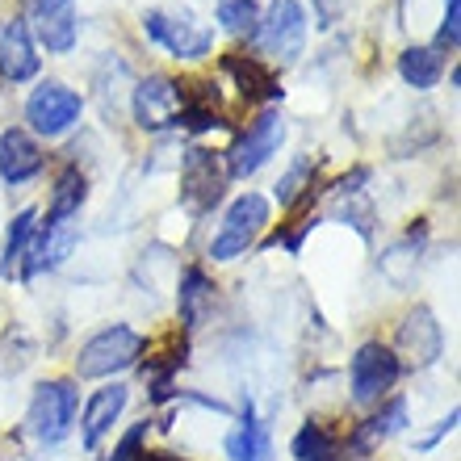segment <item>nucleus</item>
<instances>
[{"mask_svg":"<svg viewBox=\"0 0 461 461\" xmlns=\"http://www.w3.org/2000/svg\"><path fill=\"white\" fill-rule=\"evenodd\" d=\"M227 457L230 461H273V437H268V428L256 420L252 402H243L240 428L227 437Z\"/></svg>","mask_w":461,"mask_h":461,"instance_id":"nucleus-20","label":"nucleus"},{"mask_svg":"<svg viewBox=\"0 0 461 461\" xmlns=\"http://www.w3.org/2000/svg\"><path fill=\"white\" fill-rule=\"evenodd\" d=\"M76 415H80V390L72 377H50L38 382L30 394V411H25V428L42 449H55L72 437Z\"/></svg>","mask_w":461,"mask_h":461,"instance_id":"nucleus-1","label":"nucleus"},{"mask_svg":"<svg viewBox=\"0 0 461 461\" xmlns=\"http://www.w3.org/2000/svg\"><path fill=\"white\" fill-rule=\"evenodd\" d=\"M268 227V202L260 194H240L222 214L214 240H210V260H235L248 248H256L260 230Z\"/></svg>","mask_w":461,"mask_h":461,"instance_id":"nucleus-7","label":"nucleus"},{"mask_svg":"<svg viewBox=\"0 0 461 461\" xmlns=\"http://www.w3.org/2000/svg\"><path fill=\"white\" fill-rule=\"evenodd\" d=\"M407 428V399L402 394H394V399L377 402V411L365 420V424H357V432L348 437V453L357 461L361 457H374L386 440H394Z\"/></svg>","mask_w":461,"mask_h":461,"instance_id":"nucleus-16","label":"nucleus"},{"mask_svg":"<svg viewBox=\"0 0 461 461\" xmlns=\"http://www.w3.org/2000/svg\"><path fill=\"white\" fill-rule=\"evenodd\" d=\"M453 428H457V407H453V411L445 415V420H440V428H437V432H432V437H424V440H420V449H432V445H437L440 437H449Z\"/></svg>","mask_w":461,"mask_h":461,"instance_id":"nucleus-31","label":"nucleus"},{"mask_svg":"<svg viewBox=\"0 0 461 461\" xmlns=\"http://www.w3.org/2000/svg\"><path fill=\"white\" fill-rule=\"evenodd\" d=\"M222 72L235 80V88H240L243 101H281V93L285 88L277 85V76H273V68H268L260 55H243V50H230V55H222Z\"/></svg>","mask_w":461,"mask_h":461,"instance_id":"nucleus-17","label":"nucleus"},{"mask_svg":"<svg viewBox=\"0 0 461 461\" xmlns=\"http://www.w3.org/2000/svg\"><path fill=\"white\" fill-rule=\"evenodd\" d=\"M319 185V168H315V159H306V156H298L290 164V172L277 181V202L285 210H303V206H311L315 202V189Z\"/></svg>","mask_w":461,"mask_h":461,"instance_id":"nucleus-23","label":"nucleus"},{"mask_svg":"<svg viewBox=\"0 0 461 461\" xmlns=\"http://www.w3.org/2000/svg\"><path fill=\"white\" fill-rule=\"evenodd\" d=\"M219 22H222V30H230V34L252 38L256 22H260V5H256V0H222Z\"/></svg>","mask_w":461,"mask_h":461,"instance_id":"nucleus-27","label":"nucleus"},{"mask_svg":"<svg viewBox=\"0 0 461 461\" xmlns=\"http://www.w3.org/2000/svg\"><path fill=\"white\" fill-rule=\"evenodd\" d=\"M399 377H402V365H399V357L390 352V344L365 340L361 348L352 352L348 386H352V402H357V407H377V402H386Z\"/></svg>","mask_w":461,"mask_h":461,"instance_id":"nucleus-5","label":"nucleus"},{"mask_svg":"<svg viewBox=\"0 0 461 461\" xmlns=\"http://www.w3.org/2000/svg\"><path fill=\"white\" fill-rule=\"evenodd\" d=\"M227 164L210 147H189L181 156V202L189 214H210L227 189Z\"/></svg>","mask_w":461,"mask_h":461,"instance_id":"nucleus-9","label":"nucleus"},{"mask_svg":"<svg viewBox=\"0 0 461 461\" xmlns=\"http://www.w3.org/2000/svg\"><path fill=\"white\" fill-rule=\"evenodd\" d=\"M399 76L411 88L428 93V88H437L440 76H445V55H440L437 47H407L399 55Z\"/></svg>","mask_w":461,"mask_h":461,"instance_id":"nucleus-22","label":"nucleus"},{"mask_svg":"<svg viewBox=\"0 0 461 461\" xmlns=\"http://www.w3.org/2000/svg\"><path fill=\"white\" fill-rule=\"evenodd\" d=\"M76 240H80V230H76V222H38L34 240H30V252H25L22 260V277L34 281L38 273H50V268H59L68 256H72Z\"/></svg>","mask_w":461,"mask_h":461,"instance_id":"nucleus-14","label":"nucleus"},{"mask_svg":"<svg viewBox=\"0 0 461 461\" xmlns=\"http://www.w3.org/2000/svg\"><path fill=\"white\" fill-rule=\"evenodd\" d=\"M42 172V147L34 143V134L22 126H9L0 134V181L5 185H25Z\"/></svg>","mask_w":461,"mask_h":461,"instance_id":"nucleus-18","label":"nucleus"},{"mask_svg":"<svg viewBox=\"0 0 461 461\" xmlns=\"http://www.w3.org/2000/svg\"><path fill=\"white\" fill-rule=\"evenodd\" d=\"M30 34L50 50V55H68L80 38V22H76V0H30Z\"/></svg>","mask_w":461,"mask_h":461,"instance_id":"nucleus-12","label":"nucleus"},{"mask_svg":"<svg viewBox=\"0 0 461 461\" xmlns=\"http://www.w3.org/2000/svg\"><path fill=\"white\" fill-rule=\"evenodd\" d=\"M126 402H131V386H126V382H105L101 390L88 394L85 411H80V445H85L88 453L101 449V440L113 432L118 415L126 411Z\"/></svg>","mask_w":461,"mask_h":461,"instance_id":"nucleus-13","label":"nucleus"},{"mask_svg":"<svg viewBox=\"0 0 461 461\" xmlns=\"http://www.w3.org/2000/svg\"><path fill=\"white\" fill-rule=\"evenodd\" d=\"M290 453L298 461H336V453H340V437H336L323 420H306V424L294 432Z\"/></svg>","mask_w":461,"mask_h":461,"instance_id":"nucleus-24","label":"nucleus"},{"mask_svg":"<svg viewBox=\"0 0 461 461\" xmlns=\"http://www.w3.org/2000/svg\"><path fill=\"white\" fill-rule=\"evenodd\" d=\"M281 143H285V118H281V110H260L252 122H248V131L230 143V151L222 156V164H227V176H256V172L265 168L268 159L281 151Z\"/></svg>","mask_w":461,"mask_h":461,"instance_id":"nucleus-4","label":"nucleus"},{"mask_svg":"<svg viewBox=\"0 0 461 461\" xmlns=\"http://www.w3.org/2000/svg\"><path fill=\"white\" fill-rule=\"evenodd\" d=\"M185 101H189V88L172 76H147L131 88V113L139 122V131L147 134L172 131L185 113Z\"/></svg>","mask_w":461,"mask_h":461,"instance_id":"nucleus-8","label":"nucleus"},{"mask_svg":"<svg viewBox=\"0 0 461 461\" xmlns=\"http://www.w3.org/2000/svg\"><path fill=\"white\" fill-rule=\"evenodd\" d=\"M348 0H315V13H319V25H336V17L344 13Z\"/></svg>","mask_w":461,"mask_h":461,"instance_id":"nucleus-30","label":"nucleus"},{"mask_svg":"<svg viewBox=\"0 0 461 461\" xmlns=\"http://www.w3.org/2000/svg\"><path fill=\"white\" fill-rule=\"evenodd\" d=\"M147 432H151V424L147 420H139V424L126 432V437L118 440V449L110 453V461H139L143 457V440H147Z\"/></svg>","mask_w":461,"mask_h":461,"instance_id":"nucleus-29","label":"nucleus"},{"mask_svg":"<svg viewBox=\"0 0 461 461\" xmlns=\"http://www.w3.org/2000/svg\"><path fill=\"white\" fill-rule=\"evenodd\" d=\"M38 42L30 34L25 17H13L5 30H0V80L5 85H25L38 76Z\"/></svg>","mask_w":461,"mask_h":461,"instance_id":"nucleus-15","label":"nucleus"},{"mask_svg":"<svg viewBox=\"0 0 461 461\" xmlns=\"http://www.w3.org/2000/svg\"><path fill=\"white\" fill-rule=\"evenodd\" d=\"M85 197H88V176L76 164H68V168L55 176V189H50V206H47V227L50 222H68L80 214V206H85Z\"/></svg>","mask_w":461,"mask_h":461,"instance_id":"nucleus-21","label":"nucleus"},{"mask_svg":"<svg viewBox=\"0 0 461 461\" xmlns=\"http://www.w3.org/2000/svg\"><path fill=\"white\" fill-rule=\"evenodd\" d=\"M331 219L348 222L361 240H374V206H369V197H365V189H357V194H336V202H331Z\"/></svg>","mask_w":461,"mask_h":461,"instance_id":"nucleus-26","label":"nucleus"},{"mask_svg":"<svg viewBox=\"0 0 461 461\" xmlns=\"http://www.w3.org/2000/svg\"><path fill=\"white\" fill-rule=\"evenodd\" d=\"M394 357H399L402 369H432L445 352V331H440L437 315L428 306H411L402 315L399 331H394Z\"/></svg>","mask_w":461,"mask_h":461,"instance_id":"nucleus-11","label":"nucleus"},{"mask_svg":"<svg viewBox=\"0 0 461 461\" xmlns=\"http://www.w3.org/2000/svg\"><path fill=\"white\" fill-rule=\"evenodd\" d=\"M38 230V210L25 206L13 214L9 222V235H5V248H0V273H13V268L25 260V252H30V240H34Z\"/></svg>","mask_w":461,"mask_h":461,"instance_id":"nucleus-25","label":"nucleus"},{"mask_svg":"<svg viewBox=\"0 0 461 461\" xmlns=\"http://www.w3.org/2000/svg\"><path fill=\"white\" fill-rule=\"evenodd\" d=\"M210 306H214V281L202 265H189L181 273V290H176V311H181L185 331H197L206 323Z\"/></svg>","mask_w":461,"mask_h":461,"instance_id":"nucleus-19","label":"nucleus"},{"mask_svg":"<svg viewBox=\"0 0 461 461\" xmlns=\"http://www.w3.org/2000/svg\"><path fill=\"white\" fill-rule=\"evenodd\" d=\"M143 34L164 47L172 59L197 63L214 50V30L206 22H197L189 9H147L143 13Z\"/></svg>","mask_w":461,"mask_h":461,"instance_id":"nucleus-2","label":"nucleus"},{"mask_svg":"<svg viewBox=\"0 0 461 461\" xmlns=\"http://www.w3.org/2000/svg\"><path fill=\"white\" fill-rule=\"evenodd\" d=\"M256 47L273 63H298L306 47V9L298 0H273L256 22Z\"/></svg>","mask_w":461,"mask_h":461,"instance_id":"nucleus-6","label":"nucleus"},{"mask_svg":"<svg viewBox=\"0 0 461 461\" xmlns=\"http://www.w3.org/2000/svg\"><path fill=\"white\" fill-rule=\"evenodd\" d=\"M80 113H85L80 93L59 85V80H42V85L25 97V122H30V131L42 134V139H63V134L80 122Z\"/></svg>","mask_w":461,"mask_h":461,"instance_id":"nucleus-10","label":"nucleus"},{"mask_svg":"<svg viewBox=\"0 0 461 461\" xmlns=\"http://www.w3.org/2000/svg\"><path fill=\"white\" fill-rule=\"evenodd\" d=\"M461 42V0H445V17H440V30H437V50H457Z\"/></svg>","mask_w":461,"mask_h":461,"instance_id":"nucleus-28","label":"nucleus"},{"mask_svg":"<svg viewBox=\"0 0 461 461\" xmlns=\"http://www.w3.org/2000/svg\"><path fill=\"white\" fill-rule=\"evenodd\" d=\"M143 357V336L126 323L101 328L97 336H88L76 352V377H113L122 369H131Z\"/></svg>","mask_w":461,"mask_h":461,"instance_id":"nucleus-3","label":"nucleus"}]
</instances>
